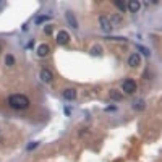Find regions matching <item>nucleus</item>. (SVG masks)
Wrapping results in <instances>:
<instances>
[{
	"label": "nucleus",
	"mask_w": 162,
	"mask_h": 162,
	"mask_svg": "<svg viewBox=\"0 0 162 162\" xmlns=\"http://www.w3.org/2000/svg\"><path fill=\"white\" fill-rule=\"evenodd\" d=\"M8 104L16 110H23L26 107H29V99H28L24 94H12V96L8 97Z\"/></svg>",
	"instance_id": "obj_1"
},
{
	"label": "nucleus",
	"mask_w": 162,
	"mask_h": 162,
	"mask_svg": "<svg viewBox=\"0 0 162 162\" xmlns=\"http://www.w3.org/2000/svg\"><path fill=\"white\" fill-rule=\"evenodd\" d=\"M136 81L135 80H131V78H127V80H123L122 83V91L123 92H127V94H133L136 91Z\"/></svg>",
	"instance_id": "obj_2"
},
{
	"label": "nucleus",
	"mask_w": 162,
	"mask_h": 162,
	"mask_svg": "<svg viewBox=\"0 0 162 162\" xmlns=\"http://www.w3.org/2000/svg\"><path fill=\"white\" fill-rule=\"evenodd\" d=\"M99 23H101L102 31H106V33H110V31H112V24H110V18H109V16L101 15V16H99Z\"/></svg>",
	"instance_id": "obj_3"
},
{
	"label": "nucleus",
	"mask_w": 162,
	"mask_h": 162,
	"mask_svg": "<svg viewBox=\"0 0 162 162\" xmlns=\"http://www.w3.org/2000/svg\"><path fill=\"white\" fill-rule=\"evenodd\" d=\"M68 39H70V36H68L66 31H59V34L55 36V41H57L59 45H65L66 42H68Z\"/></svg>",
	"instance_id": "obj_4"
},
{
	"label": "nucleus",
	"mask_w": 162,
	"mask_h": 162,
	"mask_svg": "<svg viewBox=\"0 0 162 162\" xmlns=\"http://www.w3.org/2000/svg\"><path fill=\"white\" fill-rule=\"evenodd\" d=\"M139 63H141V55L139 54H131L130 55V59H128V65L131 66V68H136V66H139Z\"/></svg>",
	"instance_id": "obj_5"
},
{
	"label": "nucleus",
	"mask_w": 162,
	"mask_h": 162,
	"mask_svg": "<svg viewBox=\"0 0 162 162\" xmlns=\"http://www.w3.org/2000/svg\"><path fill=\"white\" fill-rule=\"evenodd\" d=\"M52 78H54V75H52V71H50V70L44 68V70L41 71V80H42L44 83H50V81H52Z\"/></svg>",
	"instance_id": "obj_6"
},
{
	"label": "nucleus",
	"mask_w": 162,
	"mask_h": 162,
	"mask_svg": "<svg viewBox=\"0 0 162 162\" xmlns=\"http://www.w3.org/2000/svg\"><path fill=\"white\" fill-rule=\"evenodd\" d=\"M49 52H50V47L47 45V44H41L39 47H37V55H39V57L49 55Z\"/></svg>",
	"instance_id": "obj_7"
},
{
	"label": "nucleus",
	"mask_w": 162,
	"mask_h": 162,
	"mask_svg": "<svg viewBox=\"0 0 162 162\" xmlns=\"http://www.w3.org/2000/svg\"><path fill=\"white\" fill-rule=\"evenodd\" d=\"M63 97H65V101H73V99L76 97V91L71 89V88L65 89V91H63Z\"/></svg>",
	"instance_id": "obj_8"
},
{
	"label": "nucleus",
	"mask_w": 162,
	"mask_h": 162,
	"mask_svg": "<svg viewBox=\"0 0 162 162\" xmlns=\"http://www.w3.org/2000/svg\"><path fill=\"white\" fill-rule=\"evenodd\" d=\"M139 8H141V2H128V10L130 12H133V13H136V12H139Z\"/></svg>",
	"instance_id": "obj_9"
},
{
	"label": "nucleus",
	"mask_w": 162,
	"mask_h": 162,
	"mask_svg": "<svg viewBox=\"0 0 162 162\" xmlns=\"http://www.w3.org/2000/svg\"><path fill=\"white\" fill-rule=\"evenodd\" d=\"M113 5H115L120 12H127V10H128V2H122V0H115V2H113Z\"/></svg>",
	"instance_id": "obj_10"
},
{
	"label": "nucleus",
	"mask_w": 162,
	"mask_h": 162,
	"mask_svg": "<svg viewBox=\"0 0 162 162\" xmlns=\"http://www.w3.org/2000/svg\"><path fill=\"white\" fill-rule=\"evenodd\" d=\"M65 16H66V20H68V23H70L73 28H76V26H78V23H76V20H75V16H73L70 12H66V13H65Z\"/></svg>",
	"instance_id": "obj_11"
},
{
	"label": "nucleus",
	"mask_w": 162,
	"mask_h": 162,
	"mask_svg": "<svg viewBox=\"0 0 162 162\" xmlns=\"http://www.w3.org/2000/svg\"><path fill=\"white\" fill-rule=\"evenodd\" d=\"M133 109H135V110H143V109H144V101L133 102Z\"/></svg>",
	"instance_id": "obj_12"
},
{
	"label": "nucleus",
	"mask_w": 162,
	"mask_h": 162,
	"mask_svg": "<svg viewBox=\"0 0 162 162\" xmlns=\"http://www.w3.org/2000/svg\"><path fill=\"white\" fill-rule=\"evenodd\" d=\"M13 63H15V57L8 54V55L5 57V65H7V66H12Z\"/></svg>",
	"instance_id": "obj_13"
},
{
	"label": "nucleus",
	"mask_w": 162,
	"mask_h": 162,
	"mask_svg": "<svg viewBox=\"0 0 162 162\" xmlns=\"http://www.w3.org/2000/svg\"><path fill=\"white\" fill-rule=\"evenodd\" d=\"M91 54H92V55H101V54H102V47H101V45H92Z\"/></svg>",
	"instance_id": "obj_14"
},
{
	"label": "nucleus",
	"mask_w": 162,
	"mask_h": 162,
	"mask_svg": "<svg viewBox=\"0 0 162 162\" xmlns=\"http://www.w3.org/2000/svg\"><path fill=\"white\" fill-rule=\"evenodd\" d=\"M49 20H50V16H47V15H44V16H39V18L36 20V24H42L44 21H49Z\"/></svg>",
	"instance_id": "obj_15"
},
{
	"label": "nucleus",
	"mask_w": 162,
	"mask_h": 162,
	"mask_svg": "<svg viewBox=\"0 0 162 162\" xmlns=\"http://www.w3.org/2000/svg\"><path fill=\"white\" fill-rule=\"evenodd\" d=\"M110 97H112V99H115V101H120V99H122V96H120V94H118L117 91H110Z\"/></svg>",
	"instance_id": "obj_16"
},
{
	"label": "nucleus",
	"mask_w": 162,
	"mask_h": 162,
	"mask_svg": "<svg viewBox=\"0 0 162 162\" xmlns=\"http://www.w3.org/2000/svg\"><path fill=\"white\" fill-rule=\"evenodd\" d=\"M138 49H139V52H141V54H144V55H148V57H149V54H151V52L146 49V47H138Z\"/></svg>",
	"instance_id": "obj_17"
},
{
	"label": "nucleus",
	"mask_w": 162,
	"mask_h": 162,
	"mask_svg": "<svg viewBox=\"0 0 162 162\" xmlns=\"http://www.w3.org/2000/svg\"><path fill=\"white\" fill-rule=\"evenodd\" d=\"M36 146H37V144H29V146H28V149H29V151H31V149H34Z\"/></svg>",
	"instance_id": "obj_18"
},
{
	"label": "nucleus",
	"mask_w": 162,
	"mask_h": 162,
	"mask_svg": "<svg viewBox=\"0 0 162 162\" xmlns=\"http://www.w3.org/2000/svg\"><path fill=\"white\" fill-rule=\"evenodd\" d=\"M0 50H2V47H0Z\"/></svg>",
	"instance_id": "obj_19"
}]
</instances>
